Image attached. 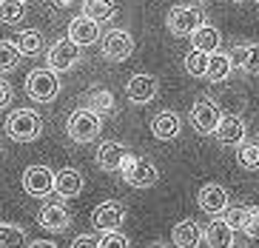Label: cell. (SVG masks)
<instances>
[{
  "instance_id": "40",
  "label": "cell",
  "mask_w": 259,
  "mask_h": 248,
  "mask_svg": "<svg viewBox=\"0 0 259 248\" xmlns=\"http://www.w3.org/2000/svg\"><path fill=\"white\" fill-rule=\"evenodd\" d=\"M202 3H211V0H202Z\"/></svg>"
},
{
  "instance_id": "22",
  "label": "cell",
  "mask_w": 259,
  "mask_h": 248,
  "mask_svg": "<svg viewBox=\"0 0 259 248\" xmlns=\"http://www.w3.org/2000/svg\"><path fill=\"white\" fill-rule=\"evenodd\" d=\"M231 63L239 66L245 75H259V43L236 46L234 54H231Z\"/></svg>"
},
{
  "instance_id": "31",
  "label": "cell",
  "mask_w": 259,
  "mask_h": 248,
  "mask_svg": "<svg viewBox=\"0 0 259 248\" xmlns=\"http://www.w3.org/2000/svg\"><path fill=\"white\" fill-rule=\"evenodd\" d=\"M23 54L15 49V43H9V40H0V72H12L17 68Z\"/></svg>"
},
{
  "instance_id": "36",
  "label": "cell",
  "mask_w": 259,
  "mask_h": 248,
  "mask_svg": "<svg viewBox=\"0 0 259 248\" xmlns=\"http://www.w3.org/2000/svg\"><path fill=\"white\" fill-rule=\"evenodd\" d=\"M9 103H12V86H9V80L0 77V109H6Z\"/></svg>"
},
{
  "instance_id": "19",
  "label": "cell",
  "mask_w": 259,
  "mask_h": 248,
  "mask_svg": "<svg viewBox=\"0 0 259 248\" xmlns=\"http://www.w3.org/2000/svg\"><path fill=\"white\" fill-rule=\"evenodd\" d=\"M180 128H183V120H180L177 112H160V114H154V120H151V134L157 140H174L180 134Z\"/></svg>"
},
{
  "instance_id": "15",
  "label": "cell",
  "mask_w": 259,
  "mask_h": 248,
  "mask_svg": "<svg viewBox=\"0 0 259 248\" xmlns=\"http://www.w3.org/2000/svg\"><path fill=\"white\" fill-rule=\"evenodd\" d=\"M245 120L242 117H236V114H225V117H220V126H217V140H220L222 146H239L245 140Z\"/></svg>"
},
{
  "instance_id": "32",
  "label": "cell",
  "mask_w": 259,
  "mask_h": 248,
  "mask_svg": "<svg viewBox=\"0 0 259 248\" xmlns=\"http://www.w3.org/2000/svg\"><path fill=\"white\" fill-rule=\"evenodd\" d=\"M248 211H251V208H242V205H228V208L222 211V220H225L234 231H242L245 223H248Z\"/></svg>"
},
{
  "instance_id": "14",
  "label": "cell",
  "mask_w": 259,
  "mask_h": 248,
  "mask_svg": "<svg viewBox=\"0 0 259 248\" xmlns=\"http://www.w3.org/2000/svg\"><path fill=\"white\" fill-rule=\"evenodd\" d=\"M125 97L137 105H145L157 97V80L151 75H134L125 83Z\"/></svg>"
},
{
  "instance_id": "26",
  "label": "cell",
  "mask_w": 259,
  "mask_h": 248,
  "mask_svg": "<svg viewBox=\"0 0 259 248\" xmlns=\"http://www.w3.org/2000/svg\"><path fill=\"white\" fill-rule=\"evenodd\" d=\"M85 109L97 112L100 117H103V114H108L111 109H114V97H111V91H108V89L89 91V94H85Z\"/></svg>"
},
{
  "instance_id": "20",
  "label": "cell",
  "mask_w": 259,
  "mask_h": 248,
  "mask_svg": "<svg viewBox=\"0 0 259 248\" xmlns=\"http://www.w3.org/2000/svg\"><path fill=\"white\" fill-rule=\"evenodd\" d=\"M188 38H191V46H194L197 52H205V54L217 52V49H220V43H222L220 29H217V26H208V23L197 26V29L191 31Z\"/></svg>"
},
{
  "instance_id": "4",
  "label": "cell",
  "mask_w": 259,
  "mask_h": 248,
  "mask_svg": "<svg viewBox=\"0 0 259 248\" xmlns=\"http://www.w3.org/2000/svg\"><path fill=\"white\" fill-rule=\"evenodd\" d=\"M120 171H122V180L128 183V186H134V188H151L154 183L160 180L157 165H154L151 160H145V157H128L120 165Z\"/></svg>"
},
{
  "instance_id": "35",
  "label": "cell",
  "mask_w": 259,
  "mask_h": 248,
  "mask_svg": "<svg viewBox=\"0 0 259 248\" xmlns=\"http://www.w3.org/2000/svg\"><path fill=\"white\" fill-rule=\"evenodd\" d=\"M71 248H97V237L94 234H80V237H74Z\"/></svg>"
},
{
  "instance_id": "37",
  "label": "cell",
  "mask_w": 259,
  "mask_h": 248,
  "mask_svg": "<svg viewBox=\"0 0 259 248\" xmlns=\"http://www.w3.org/2000/svg\"><path fill=\"white\" fill-rule=\"evenodd\" d=\"M29 248H57L54 242H49V240H37V242H31Z\"/></svg>"
},
{
  "instance_id": "16",
  "label": "cell",
  "mask_w": 259,
  "mask_h": 248,
  "mask_svg": "<svg viewBox=\"0 0 259 248\" xmlns=\"http://www.w3.org/2000/svg\"><path fill=\"white\" fill-rule=\"evenodd\" d=\"M174 248H199L202 245V226L197 220H180L171 231Z\"/></svg>"
},
{
  "instance_id": "6",
  "label": "cell",
  "mask_w": 259,
  "mask_h": 248,
  "mask_svg": "<svg viewBox=\"0 0 259 248\" xmlns=\"http://www.w3.org/2000/svg\"><path fill=\"white\" fill-rule=\"evenodd\" d=\"M220 105L213 103L211 97H199L197 103L191 105V112H188V120L191 126L197 128L199 134H213L217 131V126H220Z\"/></svg>"
},
{
  "instance_id": "38",
  "label": "cell",
  "mask_w": 259,
  "mask_h": 248,
  "mask_svg": "<svg viewBox=\"0 0 259 248\" xmlns=\"http://www.w3.org/2000/svg\"><path fill=\"white\" fill-rule=\"evenodd\" d=\"M151 248H168V245H162V242H154V245Z\"/></svg>"
},
{
  "instance_id": "13",
  "label": "cell",
  "mask_w": 259,
  "mask_h": 248,
  "mask_svg": "<svg viewBox=\"0 0 259 248\" xmlns=\"http://www.w3.org/2000/svg\"><path fill=\"white\" fill-rule=\"evenodd\" d=\"M69 40H74L80 49L83 46H94L100 40V23L92 20V17H85V15H77L69 23Z\"/></svg>"
},
{
  "instance_id": "27",
  "label": "cell",
  "mask_w": 259,
  "mask_h": 248,
  "mask_svg": "<svg viewBox=\"0 0 259 248\" xmlns=\"http://www.w3.org/2000/svg\"><path fill=\"white\" fill-rule=\"evenodd\" d=\"M26 15V3L23 0H0V23L6 26H15L20 23Z\"/></svg>"
},
{
  "instance_id": "11",
  "label": "cell",
  "mask_w": 259,
  "mask_h": 248,
  "mask_svg": "<svg viewBox=\"0 0 259 248\" xmlns=\"http://www.w3.org/2000/svg\"><path fill=\"white\" fill-rule=\"evenodd\" d=\"M131 157V151L117 140H106L97 146V165L103 171H120V165Z\"/></svg>"
},
{
  "instance_id": "8",
  "label": "cell",
  "mask_w": 259,
  "mask_h": 248,
  "mask_svg": "<svg viewBox=\"0 0 259 248\" xmlns=\"http://www.w3.org/2000/svg\"><path fill=\"white\" fill-rule=\"evenodd\" d=\"M46 60H49V68H52V72H57V75L71 72V68L80 63V46H77L74 40H69V38L57 40V43L49 49Z\"/></svg>"
},
{
  "instance_id": "5",
  "label": "cell",
  "mask_w": 259,
  "mask_h": 248,
  "mask_svg": "<svg viewBox=\"0 0 259 248\" xmlns=\"http://www.w3.org/2000/svg\"><path fill=\"white\" fill-rule=\"evenodd\" d=\"M100 49H103V57L106 60L122 63L134 54V38L125 29H108L106 38L100 34Z\"/></svg>"
},
{
  "instance_id": "23",
  "label": "cell",
  "mask_w": 259,
  "mask_h": 248,
  "mask_svg": "<svg viewBox=\"0 0 259 248\" xmlns=\"http://www.w3.org/2000/svg\"><path fill=\"white\" fill-rule=\"evenodd\" d=\"M231 68H234V63H231V54H222L220 49L208 54V68H205V77H208L211 83H222V80H228Z\"/></svg>"
},
{
  "instance_id": "1",
  "label": "cell",
  "mask_w": 259,
  "mask_h": 248,
  "mask_svg": "<svg viewBox=\"0 0 259 248\" xmlns=\"http://www.w3.org/2000/svg\"><path fill=\"white\" fill-rule=\"evenodd\" d=\"M40 131H43V120H40L37 112L31 109H15V112L6 117V134L17 143H31L37 140Z\"/></svg>"
},
{
  "instance_id": "18",
  "label": "cell",
  "mask_w": 259,
  "mask_h": 248,
  "mask_svg": "<svg viewBox=\"0 0 259 248\" xmlns=\"http://www.w3.org/2000/svg\"><path fill=\"white\" fill-rule=\"evenodd\" d=\"M71 223V214L63 203H46L40 211V226L46 231H66Z\"/></svg>"
},
{
  "instance_id": "17",
  "label": "cell",
  "mask_w": 259,
  "mask_h": 248,
  "mask_svg": "<svg viewBox=\"0 0 259 248\" xmlns=\"http://www.w3.org/2000/svg\"><path fill=\"white\" fill-rule=\"evenodd\" d=\"M83 174L77 171V168H60V171H54V191L60 197H80L83 194Z\"/></svg>"
},
{
  "instance_id": "29",
  "label": "cell",
  "mask_w": 259,
  "mask_h": 248,
  "mask_svg": "<svg viewBox=\"0 0 259 248\" xmlns=\"http://www.w3.org/2000/svg\"><path fill=\"white\" fill-rule=\"evenodd\" d=\"M236 163H239V168H245V171H256L259 168V146L256 143H239V151H236Z\"/></svg>"
},
{
  "instance_id": "12",
  "label": "cell",
  "mask_w": 259,
  "mask_h": 248,
  "mask_svg": "<svg viewBox=\"0 0 259 248\" xmlns=\"http://www.w3.org/2000/svg\"><path fill=\"white\" fill-rule=\"evenodd\" d=\"M197 203H199V208L205 211V214H211V217H220L222 211L231 205V200H228V191H225V188L217 186V183H211V186H205V188L197 194Z\"/></svg>"
},
{
  "instance_id": "24",
  "label": "cell",
  "mask_w": 259,
  "mask_h": 248,
  "mask_svg": "<svg viewBox=\"0 0 259 248\" xmlns=\"http://www.w3.org/2000/svg\"><path fill=\"white\" fill-rule=\"evenodd\" d=\"M83 15L97 23L114 20L117 17V3L114 0H83Z\"/></svg>"
},
{
  "instance_id": "28",
  "label": "cell",
  "mask_w": 259,
  "mask_h": 248,
  "mask_svg": "<svg viewBox=\"0 0 259 248\" xmlns=\"http://www.w3.org/2000/svg\"><path fill=\"white\" fill-rule=\"evenodd\" d=\"M26 231L12 223H0V248H23Z\"/></svg>"
},
{
  "instance_id": "7",
  "label": "cell",
  "mask_w": 259,
  "mask_h": 248,
  "mask_svg": "<svg viewBox=\"0 0 259 248\" xmlns=\"http://www.w3.org/2000/svg\"><path fill=\"white\" fill-rule=\"evenodd\" d=\"M202 17L205 15H202L197 6H177V9L168 12L165 26H168L171 34H177V38H188L197 26H202Z\"/></svg>"
},
{
  "instance_id": "34",
  "label": "cell",
  "mask_w": 259,
  "mask_h": 248,
  "mask_svg": "<svg viewBox=\"0 0 259 248\" xmlns=\"http://www.w3.org/2000/svg\"><path fill=\"white\" fill-rule=\"evenodd\" d=\"M248 237H253V240H259V208L256 205H251V211H248V223H245L242 228Z\"/></svg>"
},
{
  "instance_id": "2",
  "label": "cell",
  "mask_w": 259,
  "mask_h": 248,
  "mask_svg": "<svg viewBox=\"0 0 259 248\" xmlns=\"http://www.w3.org/2000/svg\"><path fill=\"white\" fill-rule=\"evenodd\" d=\"M26 94L34 103H52L60 94V77L52 68H31L26 77Z\"/></svg>"
},
{
  "instance_id": "42",
  "label": "cell",
  "mask_w": 259,
  "mask_h": 248,
  "mask_svg": "<svg viewBox=\"0 0 259 248\" xmlns=\"http://www.w3.org/2000/svg\"><path fill=\"white\" fill-rule=\"evenodd\" d=\"M256 3H259V0H256Z\"/></svg>"
},
{
  "instance_id": "25",
  "label": "cell",
  "mask_w": 259,
  "mask_h": 248,
  "mask_svg": "<svg viewBox=\"0 0 259 248\" xmlns=\"http://www.w3.org/2000/svg\"><path fill=\"white\" fill-rule=\"evenodd\" d=\"M15 49H17L20 54H26V57H34V54L43 52V34H40L37 29H23V31H17Z\"/></svg>"
},
{
  "instance_id": "41",
  "label": "cell",
  "mask_w": 259,
  "mask_h": 248,
  "mask_svg": "<svg viewBox=\"0 0 259 248\" xmlns=\"http://www.w3.org/2000/svg\"><path fill=\"white\" fill-rule=\"evenodd\" d=\"M23 3H31V0H23Z\"/></svg>"
},
{
  "instance_id": "30",
  "label": "cell",
  "mask_w": 259,
  "mask_h": 248,
  "mask_svg": "<svg viewBox=\"0 0 259 248\" xmlns=\"http://www.w3.org/2000/svg\"><path fill=\"white\" fill-rule=\"evenodd\" d=\"M205 68H208V54L205 52H197V49H191L185 54V72L191 77H205Z\"/></svg>"
},
{
  "instance_id": "33",
  "label": "cell",
  "mask_w": 259,
  "mask_h": 248,
  "mask_svg": "<svg viewBox=\"0 0 259 248\" xmlns=\"http://www.w3.org/2000/svg\"><path fill=\"white\" fill-rule=\"evenodd\" d=\"M97 248H131V242L114 228V231H103V237H97Z\"/></svg>"
},
{
  "instance_id": "39",
  "label": "cell",
  "mask_w": 259,
  "mask_h": 248,
  "mask_svg": "<svg viewBox=\"0 0 259 248\" xmlns=\"http://www.w3.org/2000/svg\"><path fill=\"white\" fill-rule=\"evenodd\" d=\"M234 3H242V0H234Z\"/></svg>"
},
{
  "instance_id": "9",
  "label": "cell",
  "mask_w": 259,
  "mask_h": 248,
  "mask_svg": "<svg viewBox=\"0 0 259 248\" xmlns=\"http://www.w3.org/2000/svg\"><path fill=\"white\" fill-rule=\"evenodd\" d=\"M125 217H128V208L125 205L117 203V200H106V203H100L94 208L92 223L97 231H114V228H120L125 223Z\"/></svg>"
},
{
  "instance_id": "10",
  "label": "cell",
  "mask_w": 259,
  "mask_h": 248,
  "mask_svg": "<svg viewBox=\"0 0 259 248\" xmlns=\"http://www.w3.org/2000/svg\"><path fill=\"white\" fill-rule=\"evenodd\" d=\"M23 188L31 197H49L54 191V171L49 165H29L23 171Z\"/></svg>"
},
{
  "instance_id": "3",
  "label": "cell",
  "mask_w": 259,
  "mask_h": 248,
  "mask_svg": "<svg viewBox=\"0 0 259 248\" xmlns=\"http://www.w3.org/2000/svg\"><path fill=\"white\" fill-rule=\"evenodd\" d=\"M100 128H103V117L92 109H77L69 117V137L74 143H92L97 140Z\"/></svg>"
},
{
  "instance_id": "21",
  "label": "cell",
  "mask_w": 259,
  "mask_h": 248,
  "mask_svg": "<svg viewBox=\"0 0 259 248\" xmlns=\"http://www.w3.org/2000/svg\"><path fill=\"white\" fill-rule=\"evenodd\" d=\"M202 240L211 248H231V242H234V228L225 220H213L208 228H202Z\"/></svg>"
}]
</instances>
